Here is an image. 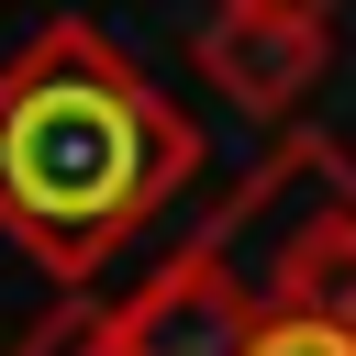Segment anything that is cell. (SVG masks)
I'll return each instance as SVG.
<instances>
[{"instance_id": "1", "label": "cell", "mask_w": 356, "mask_h": 356, "mask_svg": "<svg viewBox=\"0 0 356 356\" xmlns=\"http://www.w3.org/2000/svg\"><path fill=\"white\" fill-rule=\"evenodd\" d=\"M22 356H356V156L278 134L134 300H89Z\"/></svg>"}, {"instance_id": "3", "label": "cell", "mask_w": 356, "mask_h": 356, "mask_svg": "<svg viewBox=\"0 0 356 356\" xmlns=\"http://www.w3.org/2000/svg\"><path fill=\"white\" fill-rule=\"evenodd\" d=\"M200 67H211V78L234 89V100H256V111H278V100H300V89L323 78V22H289L278 44H256V33H245V22L222 11V22L200 33Z\"/></svg>"}, {"instance_id": "2", "label": "cell", "mask_w": 356, "mask_h": 356, "mask_svg": "<svg viewBox=\"0 0 356 356\" xmlns=\"http://www.w3.org/2000/svg\"><path fill=\"white\" fill-rule=\"evenodd\" d=\"M200 167L178 100L100 33L44 22L0 56V234L44 278H100Z\"/></svg>"}]
</instances>
